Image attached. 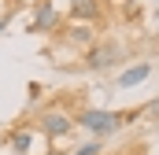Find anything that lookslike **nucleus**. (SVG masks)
Listing matches in <instances>:
<instances>
[{
    "mask_svg": "<svg viewBox=\"0 0 159 155\" xmlns=\"http://www.w3.org/2000/svg\"><path fill=\"white\" fill-rule=\"evenodd\" d=\"M126 59V48L115 44V41H104V44H93L89 52H85V67L89 70H111L115 63Z\"/></svg>",
    "mask_w": 159,
    "mask_h": 155,
    "instance_id": "2",
    "label": "nucleus"
},
{
    "mask_svg": "<svg viewBox=\"0 0 159 155\" xmlns=\"http://www.w3.org/2000/svg\"><path fill=\"white\" fill-rule=\"evenodd\" d=\"M104 0H70V19L74 22H100Z\"/></svg>",
    "mask_w": 159,
    "mask_h": 155,
    "instance_id": "5",
    "label": "nucleus"
},
{
    "mask_svg": "<svg viewBox=\"0 0 159 155\" xmlns=\"http://www.w3.org/2000/svg\"><path fill=\"white\" fill-rule=\"evenodd\" d=\"M7 144H11V152L26 155V152H30V144H34V133H30V129H19V133L7 137Z\"/></svg>",
    "mask_w": 159,
    "mask_h": 155,
    "instance_id": "8",
    "label": "nucleus"
},
{
    "mask_svg": "<svg viewBox=\"0 0 159 155\" xmlns=\"http://www.w3.org/2000/svg\"><path fill=\"white\" fill-rule=\"evenodd\" d=\"M37 129L48 137V140H56V137H67V133L74 129V118L67 115L63 107H48V111L37 115Z\"/></svg>",
    "mask_w": 159,
    "mask_h": 155,
    "instance_id": "3",
    "label": "nucleus"
},
{
    "mask_svg": "<svg viewBox=\"0 0 159 155\" xmlns=\"http://www.w3.org/2000/svg\"><path fill=\"white\" fill-rule=\"evenodd\" d=\"M74 122L81 129H89L96 140H104L122 126V111H81V115H74Z\"/></svg>",
    "mask_w": 159,
    "mask_h": 155,
    "instance_id": "1",
    "label": "nucleus"
},
{
    "mask_svg": "<svg viewBox=\"0 0 159 155\" xmlns=\"http://www.w3.org/2000/svg\"><path fill=\"white\" fill-rule=\"evenodd\" d=\"M4 30H7V22H0V33H4Z\"/></svg>",
    "mask_w": 159,
    "mask_h": 155,
    "instance_id": "11",
    "label": "nucleus"
},
{
    "mask_svg": "<svg viewBox=\"0 0 159 155\" xmlns=\"http://www.w3.org/2000/svg\"><path fill=\"white\" fill-rule=\"evenodd\" d=\"M100 152H104V140H96V137H93V140H89V144H81L74 155H100Z\"/></svg>",
    "mask_w": 159,
    "mask_h": 155,
    "instance_id": "9",
    "label": "nucleus"
},
{
    "mask_svg": "<svg viewBox=\"0 0 159 155\" xmlns=\"http://www.w3.org/2000/svg\"><path fill=\"white\" fill-rule=\"evenodd\" d=\"M63 44L89 52V48L96 44V33H93V26H67V30H63Z\"/></svg>",
    "mask_w": 159,
    "mask_h": 155,
    "instance_id": "6",
    "label": "nucleus"
},
{
    "mask_svg": "<svg viewBox=\"0 0 159 155\" xmlns=\"http://www.w3.org/2000/svg\"><path fill=\"white\" fill-rule=\"evenodd\" d=\"M56 22H59V19H56V4H52V0H41L37 7H34V22H30V30H34V33H52Z\"/></svg>",
    "mask_w": 159,
    "mask_h": 155,
    "instance_id": "4",
    "label": "nucleus"
},
{
    "mask_svg": "<svg viewBox=\"0 0 159 155\" xmlns=\"http://www.w3.org/2000/svg\"><path fill=\"white\" fill-rule=\"evenodd\" d=\"M148 74H152V63H137V67H129V70L119 74V89H133V85H141Z\"/></svg>",
    "mask_w": 159,
    "mask_h": 155,
    "instance_id": "7",
    "label": "nucleus"
},
{
    "mask_svg": "<svg viewBox=\"0 0 159 155\" xmlns=\"http://www.w3.org/2000/svg\"><path fill=\"white\" fill-rule=\"evenodd\" d=\"M126 155H144V152H141V148H137V152H126Z\"/></svg>",
    "mask_w": 159,
    "mask_h": 155,
    "instance_id": "10",
    "label": "nucleus"
}]
</instances>
